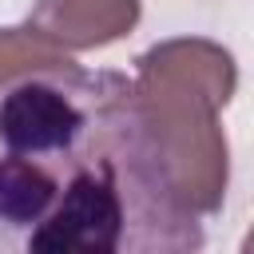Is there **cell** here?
Instances as JSON below:
<instances>
[{"label": "cell", "mask_w": 254, "mask_h": 254, "mask_svg": "<svg viewBox=\"0 0 254 254\" xmlns=\"http://www.w3.org/2000/svg\"><path fill=\"white\" fill-rule=\"evenodd\" d=\"M198 246L127 75L56 56L0 79V254Z\"/></svg>", "instance_id": "1"}, {"label": "cell", "mask_w": 254, "mask_h": 254, "mask_svg": "<svg viewBox=\"0 0 254 254\" xmlns=\"http://www.w3.org/2000/svg\"><path fill=\"white\" fill-rule=\"evenodd\" d=\"M131 87L171 190L190 214H214L230 183V143L218 115L238 91L234 56L214 40L175 36L135 60Z\"/></svg>", "instance_id": "2"}, {"label": "cell", "mask_w": 254, "mask_h": 254, "mask_svg": "<svg viewBox=\"0 0 254 254\" xmlns=\"http://www.w3.org/2000/svg\"><path fill=\"white\" fill-rule=\"evenodd\" d=\"M139 0H36L28 28L60 52H95L135 32Z\"/></svg>", "instance_id": "3"}, {"label": "cell", "mask_w": 254, "mask_h": 254, "mask_svg": "<svg viewBox=\"0 0 254 254\" xmlns=\"http://www.w3.org/2000/svg\"><path fill=\"white\" fill-rule=\"evenodd\" d=\"M56 56H71V52H60L44 36H36L28 24L24 28H0V79L16 75L24 67H36L44 60H56Z\"/></svg>", "instance_id": "4"}]
</instances>
